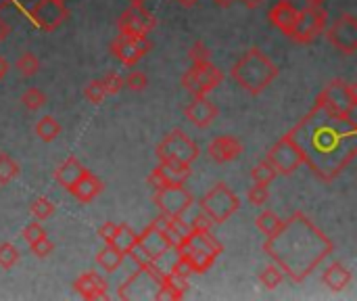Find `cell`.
Listing matches in <instances>:
<instances>
[{
    "label": "cell",
    "instance_id": "30bf717a",
    "mask_svg": "<svg viewBox=\"0 0 357 301\" xmlns=\"http://www.w3.org/2000/svg\"><path fill=\"white\" fill-rule=\"evenodd\" d=\"M153 203L161 210V214L184 216L192 207L195 195L184 184H169V186H161L155 191Z\"/></svg>",
    "mask_w": 357,
    "mask_h": 301
},
{
    "label": "cell",
    "instance_id": "74e56055",
    "mask_svg": "<svg viewBox=\"0 0 357 301\" xmlns=\"http://www.w3.org/2000/svg\"><path fill=\"white\" fill-rule=\"evenodd\" d=\"M84 96H86V101H88V103H92V105H100V103L105 101V96H107L102 82H100V80H92V82H88V84H86V88H84Z\"/></svg>",
    "mask_w": 357,
    "mask_h": 301
},
{
    "label": "cell",
    "instance_id": "7bdbcfd3",
    "mask_svg": "<svg viewBox=\"0 0 357 301\" xmlns=\"http://www.w3.org/2000/svg\"><path fill=\"white\" fill-rule=\"evenodd\" d=\"M100 82H102L107 94H117V92H121V90L126 88V86H123V78H121L119 73H115V71L107 73Z\"/></svg>",
    "mask_w": 357,
    "mask_h": 301
},
{
    "label": "cell",
    "instance_id": "9f6ffc18",
    "mask_svg": "<svg viewBox=\"0 0 357 301\" xmlns=\"http://www.w3.org/2000/svg\"><path fill=\"white\" fill-rule=\"evenodd\" d=\"M130 2V6H144L149 0H128Z\"/></svg>",
    "mask_w": 357,
    "mask_h": 301
},
{
    "label": "cell",
    "instance_id": "8d00e7d4",
    "mask_svg": "<svg viewBox=\"0 0 357 301\" xmlns=\"http://www.w3.org/2000/svg\"><path fill=\"white\" fill-rule=\"evenodd\" d=\"M29 212H31V216L36 218V220H48V218H52L54 216V203L48 199V197H38L33 203H31V207H29Z\"/></svg>",
    "mask_w": 357,
    "mask_h": 301
},
{
    "label": "cell",
    "instance_id": "e575fe53",
    "mask_svg": "<svg viewBox=\"0 0 357 301\" xmlns=\"http://www.w3.org/2000/svg\"><path fill=\"white\" fill-rule=\"evenodd\" d=\"M17 176H19V163L10 155L0 153V186L8 184Z\"/></svg>",
    "mask_w": 357,
    "mask_h": 301
},
{
    "label": "cell",
    "instance_id": "d6a6232c",
    "mask_svg": "<svg viewBox=\"0 0 357 301\" xmlns=\"http://www.w3.org/2000/svg\"><path fill=\"white\" fill-rule=\"evenodd\" d=\"M280 224H282V220L278 218V214H274V212H270V210L261 212V214L255 218V226H257L266 237L274 235V233L280 228Z\"/></svg>",
    "mask_w": 357,
    "mask_h": 301
},
{
    "label": "cell",
    "instance_id": "f907efd6",
    "mask_svg": "<svg viewBox=\"0 0 357 301\" xmlns=\"http://www.w3.org/2000/svg\"><path fill=\"white\" fill-rule=\"evenodd\" d=\"M8 34H10V25H8L6 21H2V19H0V42H2Z\"/></svg>",
    "mask_w": 357,
    "mask_h": 301
},
{
    "label": "cell",
    "instance_id": "f546056e",
    "mask_svg": "<svg viewBox=\"0 0 357 301\" xmlns=\"http://www.w3.org/2000/svg\"><path fill=\"white\" fill-rule=\"evenodd\" d=\"M61 134V124L50 117V115H44L38 124H36V136L42 140V142H52L56 136Z\"/></svg>",
    "mask_w": 357,
    "mask_h": 301
},
{
    "label": "cell",
    "instance_id": "7402d4cb",
    "mask_svg": "<svg viewBox=\"0 0 357 301\" xmlns=\"http://www.w3.org/2000/svg\"><path fill=\"white\" fill-rule=\"evenodd\" d=\"M69 193L79 201V203H90V201H94L100 193H102V180L98 178V176H94L92 172H84L77 180H75V184L69 189Z\"/></svg>",
    "mask_w": 357,
    "mask_h": 301
},
{
    "label": "cell",
    "instance_id": "cb8c5ba5",
    "mask_svg": "<svg viewBox=\"0 0 357 301\" xmlns=\"http://www.w3.org/2000/svg\"><path fill=\"white\" fill-rule=\"evenodd\" d=\"M351 281H354L351 270H349L347 266H343L341 262L328 264V266L324 268V272H322V283H324L331 291H335V293L345 291V289L351 285Z\"/></svg>",
    "mask_w": 357,
    "mask_h": 301
},
{
    "label": "cell",
    "instance_id": "f6af8a7d",
    "mask_svg": "<svg viewBox=\"0 0 357 301\" xmlns=\"http://www.w3.org/2000/svg\"><path fill=\"white\" fill-rule=\"evenodd\" d=\"M169 274L172 277H176V279H184V281H188L190 279V274H195L192 272V268H190V264L184 260V258H180L178 256V260L172 264V268H169Z\"/></svg>",
    "mask_w": 357,
    "mask_h": 301
},
{
    "label": "cell",
    "instance_id": "ac0fdd59",
    "mask_svg": "<svg viewBox=\"0 0 357 301\" xmlns=\"http://www.w3.org/2000/svg\"><path fill=\"white\" fill-rule=\"evenodd\" d=\"M174 249H176V254H178L180 258H184V260L190 264V268H192L195 274H205V272L213 266V262L218 260V258H213L211 254H207L205 249H201V247H197L195 243H190L188 239H182L180 243H176Z\"/></svg>",
    "mask_w": 357,
    "mask_h": 301
},
{
    "label": "cell",
    "instance_id": "e0dca14e",
    "mask_svg": "<svg viewBox=\"0 0 357 301\" xmlns=\"http://www.w3.org/2000/svg\"><path fill=\"white\" fill-rule=\"evenodd\" d=\"M192 170L186 163H176V161H159L155 166V170L149 176V184L157 191L161 186H169V184H186V180L190 178Z\"/></svg>",
    "mask_w": 357,
    "mask_h": 301
},
{
    "label": "cell",
    "instance_id": "ab89813d",
    "mask_svg": "<svg viewBox=\"0 0 357 301\" xmlns=\"http://www.w3.org/2000/svg\"><path fill=\"white\" fill-rule=\"evenodd\" d=\"M247 199H249L251 205L264 207V205L268 203V199H270V191H268L266 184H255V182H253V186L247 191Z\"/></svg>",
    "mask_w": 357,
    "mask_h": 301
},
{
    "label": "cell",
    "instance_id": "1f68e13d",
    "mask_svg": "<svg viewBox=\"0 0 357 301\" xmlns=\"http://www.w3.org/2000/svg\"><path fill=\"white\" fill-rule=\"evenodd\" d=\"M282 281H284V272L272 262L270 266H266L261 272H259V283L264 285V289H268V291H272V289H276V287H280L282 285Z\"/></svg>",
    "mask_w": 357,
    "mask_h": 301
},
{
    "label": "cell",
    "instance_id": "7c38bea8",
    "mask_svg": "<svg viewBox=\"0 0 357 301\" xmlns=\"http://www.w3.org/2000/svg\"><path fill=\"white\" fill-rule=\"evenodd\" d=\"M328 42L343 54L351 57L357 50V19L354 13H341L326 31Z\"/></svg>",
    "mask_w": 357,
    "mask_h": 301
},
{
    "label": "cell",
    "instance_id": "7dc6e473",
    "mask_svg": "<svg viewBox=\"0 0 357 301\" xmlns=\"http://www.w3.org/2000/svg\"><path fill=\"white\" fill-rule=\"evenodd\" d=\"M115 233H117V222H105L100 228H98V237L105 245H111L113 239H115Z\"/></svg>",
    "mask_w": 357,
    "mask_h": 301
},
{
    "label": "cell",
    "instance_id": "ffe728a7",
    "mask_svg": "<svg viewBox=\"0 0 357 301\" xmlns=\"http://www.w3.org/2000/svg\"><path fill=\"white\" fill-rule=\"evenodd\" d=\"M73 289H75V293H77L82 300L94 301L107 300V298H109L107 281H105L98 272H84L82 277L75 279Z\"/></svg>",
    "mask_w": 357,
    "mask_h": 301
},
{
    "label": "cell",
    "instance_id": "816d5d0a",
    "mask_svg": "<svg viewBox=\"0 0 357 301\" xmlns=\"http://www.w3.org/2000/svg\"><path fill=\"white\" fill-rule=\"evenodd\" d=\"M8 69H10L8 61H6V59H4V57L0 54V80H2L4 75H6V71H8Z\"/></svg>",
    "mask_w": 357,
    "mask_h": 301
},
{
    "label": "cell",
    "instance_id": "603a6c76",
    "mask_svg": "<svg viewBox=\"0 0 357 301\" xmlns=\"http://www.w3.org/2000/svg\"><path fill=\"white\" fill-rule=\"evenodd\" d=\"M297 10L295 8H291L289 4H287V0H280V2H276L272 8H270V13H268V19H270V23L274 25V27H278L284 36H291L293 34V29H295V23H297Z\"/></svg>",
    "mask_w": 357,
    "mask_h": 301
},
{
    "label": "cell",
    "instance_id": "83f0119b",
    "mask_svg": "<svg viewBox=\"0 0 357 301\" xmlns=\"http://www.w3.org/2000/svg\"><path fill=\"white\" fill-rule=\"evenodd\" d=\"M126 254H121L115 245H105L98 254H96V264L105 270V272H115L119 270V266L123 264Z\"/></svg>",
    "mask_w": 357,
    "mask_h": 301
},
{
    "label": "cell",
    "instance_id": "60d3db41",
    "mask_svg": "<svg viewBox=\"0 0 357 301\" xmlns=\"http://www.w3.org/2000/svg\"><path fill=\"white\" fill-rule=\"evenodd\" d=\"M123 86L130 88V90H134V92H142V90H146V86H149V78H146L144 71L136 69V71H130V73H128V78L123 80Z\"/></svg>",
    "mask_w": 357,
    "mask_h": 301
},
{
    "label": "cell",
    "instance_id": "681fc988",
    "mask_svg": "<svg viewBox=\"0 0 357 301\" xmlns=\"http://www.w3.org/2000/svg\"><path fill=\"white\" fill-rule=\"evenodd\" d=\"M287 4H289L291 8H295L297 13H303L305 8H310V6H312V2H310V0H287Z\"/></svg>",
    "mask_w": 357,
    "mask_h": 301
},
{
    "label": "cell",
    "instance_id": "680465c9",
    "mask_svg": "<svg viewBox=\"0 0 357 301\" xmlns=\"http://www.w3.org/2000/svg\"><path fill=\"white\" fill-rule=\"evenodd\" d=\"M15 0H0V10L4 8V6H8V4H13Z\"/></svg>",
    "mask_w": 357,
    "mask_h": 301
},
{
    "label": "cell",
    "instance_id": "f35d334b",
    "mask_svg": "<svg viewBox=\"0 0 357 301\" xmlns=\"http://www.w3.org/2000/svg\"><path fill=\"white\" fill-rule=\"evenodd\" d=\"M19 262V251L13 243H0V268L10 270Z\"/></svg>",
    "mask_w": 357,
    "mask_h": 301
},
{
    "label": "cell",
    "instance_id": "4fadbf2b",
    "mask_svg": "<svg viewBox=\"0 0 357 301\" xmlns=\"http://www.w3.org/2000/svg\"><path fill=\"white\" fill-rule=\"evenodd\" d=\"M29 17H31L36 27H40L46 34H52V31H56L69 19V10H67L65 2H59V0H38L31 6Z\"/></svg>",
    "mask_w": 357,
    "mask_h": 301
},
{
    "label": "cell",
    "instance_id": "91938a15",
    "mask_svg": "<svg viewBox=\"0 0 357 301\" xmlns=\"http://www.w3.org/2000/svg\"><path fill=\"white\" fill-rule=\"evenodd\" d=\"M59 2H67V0H59Z\"/></svg>",
    "mask_w": 357,
    "mask_h": 301
},
{
    "label": "cell",
    "instance_id": "6da1fadb",
    "mask_svg": "<svg viewBox=\"0 0 357 301\" xmlns=\"http://www.w3.org/2000/svg\"><path fill=\"white\" fill-rule=\"evenodd\" d=\"M289 134L299 147L303 163L322 182L339 178L356 159L357 124L354 115H339L318 101Z\"/></svg>",
    "mask_w": 357,
    "mask_h": 301
},
{
    "label": "cell",
    "instance_id": "9c48e42d",
    "mask_svg": "<svg viewBox=\"0 0 357 301\" xmlns=\"http://www.w3.org/2000/svg\"><path fill=\"white\" fill-rule=\"evenodd\" d=\"M326 23H328V10L324 6H310L297 15L295 29L289 38H293L297 44H312L324 34Z\"/></svg>",
    "mask_w": 357,
    "mask_h": 301
},
{
    "label": "cell",
    "instance_id": "7a4b0ae2",
    "mask_svg": "<svg viewBox=\"0 0 357 301\" xmlns=\"http://www.w3.org/2000/svg\"><path fill=\"white\" fill-rule=\"evenodd\" d=\"M335 245L307 214L295 212L282 220L280 228L264 243L266 256L289 277L293 283H303L331 254Z\"/></svg>",
    "mask_w": 357,
    "mask_h": 301
},
{
    "label": "cell",
    "instance_id": "52a82bcc",
    "mask_svg": "<svg viewBox=\"0 0 357 301\" xmlns=\"http://www.w3.org/2000/svg\"><path fill=\"white\" fill-rule=\"evenodd\" d=\"M316 101L339 115H356L357 90L351 82L337 78L322 88Z\"/></svg>",
    "mask_w": 357,
    "mask_h": 301
},
{
    "label": "cell",
    "instance_id": "4316f807",
    "mask_svg": "<svg viewBox=\"0 0 357 301\" xmlns=\"http://www.w3.org/2000/svg\"><path fill=\"white\" fill-rule=\"evenodd\" d=\"M186 239H188L190 243H195L197 247L205 249L207 254H211L213 258H218V256L224 251V245L211 235V230H190Z\"/></svg>",
    "mask_w": 357,
    "mask_h": 301
},
{
    "label": "cell",
    "instance_id": "11a10c76",
    "mask_svg": "<svg viewBox=\"0 0 357 301\" xmlns=\"http://www.w3.org/2000/svg\"><path fill=\"white\" fill-rule=\"evenodd\" d=\"M218 6H230V4H234L236 0H213Z\"/></svg>",
    "mask_w": 357,
    "mask_h": 301
},
{
    "label": "cell",
    "instance_id": "b9f144b4",
    "mask_svg": "<svg viewBox=\"0 0 357 301\" xmlns=\"http://www.w3.org/2000/svg\"><path fill=\"white\" fill-rule=\"evenodd\" d=\"M188 59L192 63H205V61H211V50L207 48L205 42L197 40L190 48H188Z\"/></svg>",
    "mask_w": 357,
    "mask_h": 301
},
{
    "label": "cell",
    "instance_id": "d4e9b609",
    "mask_svg": "<svg viewBox=\"0 0 357 301\" xmlns=\"http://www.w3.org/2000/svg\"><path fill=\"white\" fill-rule=\"evenodd\" d=\"M153 222L165 230V235L172 239V243H174V245H176V243H180L182 239H186V237H188V233H190V224H186V222L182 220V216H167V214H159Z\"/></svg>",
    "mask_w": 357,
    "mask_h": 301
},
{
    "label": "cell",
    "instance_id": "d590c367",
    "mask_svg": "<svg viewBox=\"0 0 357 301\" xmlns=\"http://www.w3.org/2000/svg\"><path fill=\"white\" fill-rule=\"evenodd\" d=\"M21 103L27 111H38L40 107L46 105V94L40 90V88H27L23 94H21Z\"/></svg>",
    "mask_w": 357,
    "mask_h": 301
},
{
    "label": "cell",
    "instance_id": "3957f363",
    "mask_svg": "<svg viewBox=\"0 0 357 301\" xmlns=\"http://www.w3.org/2000/svg\"><path fill=\"white\" fill-rule=\"evenodd\" d=\"M278 73H280L278 65L259 48L247 50L232 65V80L253 96L261 94L278 78Z\"/></svg>",
    "mask_w": 357,
    "mask_h": 301
},
{
    "label": "cell",
    "instance_id": "836d02e7",
    "mask_svg": "<svg viewBox=\"0 0 357 301\" xmlns=\"http://www.w3.org/2000/svg\"><path fill=\"white\" fill-rule=\"evenodd\" d=\"M276 170L272 168V163L270 161H259L253 170H251V178H253V182L255 184H266V186H270L274 180H276Z\"/></svg>",
    "mask_w": 357,
    "mask_h": 301
},
{
    "label": "cell",
    "instance_id": "484cf974",
    "mask_svg": "<svg viewBox=\"0 0 357 301\" xmlns=\"http://www.w3.org/2000/svg\"><path fill=\"white\" fill-rule=\"evenodd\" d=\"M84 172H86V168L82 166V161H79L77 157H67V159L54 170V180H56L59 186H63V189L69 191V189L75 184V180H77Z\"/></svg>",
    "mask_w": 357,
    "mask_h": 301
},
{
    "label": "cell",
    "instance_id": "44dd1931",
    "mask_svg": "<svg viewBox=\"0 0 357 301\" xmlns=\"http://www.w3.org/2000/svg\"><path fill=\"white\" fill-rule=\"evenodd\" d=\"M243 151H245L243 142L234 136H215L207 147L209 157L218 163H230L236 157H241Z\"/></svg>",
    "mask_w": 357,
    "mask_h": 301
},
{
    "label": "cell",
    "instance_id": "277c9868",
    "mask_svg": "<svg viewBox=\"0 0 357 301\" xmlns=\"http://www.w3.org/2000/svg\"><path fill=\"white\" fill-rule=\"evenodd\" d=\"M165 279V272L155 264L149 266H138V270L121 283L117 298L119 300H155V293Z\"/></svg>",
    "mask_w": 357,
    "mask_h": 301
},
{
    "label": "cell",
    "instance_id": "ba28073f",
    "mask_svg": "<svg viewBox=\"0 0 357 301\" xmlns=\"http://www.w3.org/2000/svg\"><path fill=\"white\" fill-rule=\"evenodd\" d=\"M224 82V73L211 63H192V67L182 75V86L192 96H207Z\"/></svg>",
    "mask_w": 357,
    "mask_h": 301
},
{
    "label": "cell",
    "instance_id": "8fae6325",
    "mask_svg": "<svg viewBox=\"0 0 357 301\" xmlns=\"http://www.w3.org/2000/svg\"><path fill=\"white\" fill-rule=\"evenodd\" d=\"M266 161L272 163V168L276 170V174L280 176H291L299 166H303V157L299 147L295 145V140L291 138V134H284L270 151Z\"/></svg>",
    "mask_w": 357,
    "mask_h": 301
},
{
    "label": "cell",
    "instance_id": "bcb514c9",
    "mask_svg": "<svg viewBox=\"0 0 357 301\" xmlns=\"http://www.w3.org/2000/svg\"><path fill=\"white\" fill-rule=\"evenodd\" d=\"M42 237H46V230L40 226V222H31L23 228V239L27 245H33L36 241H40Z\"/></svg>",
    "mask_w": 357,
    "mask_h": 301
},
{
    "label": "cell",
    "instance_id": "8992f818",
    "mask_svg": "<svg viewBox=\"0 0 357 301\" xmlns=\"http://www.w3.org/2000/svg\"><path fill=\"white\" fill-rule=\"evenodd\" d=\"M199 207L213 224H224L232 214H236V210L241 207V201L228 184L220 182L207 195L201 197Z\"/></svg>",
    "mask_w": 357,
    "mask_h": 301
},
{
    "label": "cell",
    "instance_id": "ee69618b",
    "mask_svg": "<svg viewBox=\"0 0 357 301\" xmlns=\"http://www.w3.org/2000/svg\"><path fill=\"white\" fill-rule=\"evenodd\" d=\"M31 247V254L36 256V258H40V260H44V258H48L52 251H54V243L48 239V237H42L40 241H36L33 245H29Z\"/></svg>",
    "mask_w": 357,
    "mask_h": 301
},
{
    "label": "cell",
    "instance_id": "6f0895ef",
    "mask_svg": "<svg viewBox=\"0 0 357 301\" xmlns=\"http://www.w3.org/2000/svg\"><path fill=\"white\" fill-rule=\"evenodd\" d=\"M310 2H312V6H324L326 0H310Z\"/></svg>",
    "mask_w": 357,
    "mask_h": 301
},
{
    "label": "cell",
    "instance_id": "db71d44e",
    "mask_svg": "<svg viewBox=\"0 0 357 301\" xmlns=\"http://www.w3.org/2000/svg\"><path fill=\"white\" fill-rule=\"evenodd\" d=\"M176 2H178V4H182V6H186V8H188V6H195V4H197V2H199V0H176Z\"/></svg>",
    "mask_w": 357,
    "mask_h": 301
},
{
    "label": "cell",
    "instance_id": "9a60e30c",
    "mask_svg": "<svg viewBox=\"0 0 357 301\" xmlns=\"http://www.w3.org/2000/svg\"><path fill=\"white\" fill-rule=\"evenodd\" d=\"M117 27L126 36H149L157 27V19L144 6H130L119 15Z\"/></svg>",
    "mask_w": 357,
    "mask_h": 301
},
{
    "label": "cell",
    "instance_id": "5bb4252c",
    "mask_svg": "<svg viewBox=\"0 0 357 301\" xmlns=\"http://www.w3.org/2000/svg\"><path fill=\"white\" fill-rule=\"evenodd\" d=\"M153 48V42L146 36H126L119 34L113 42H111V52L117 61H121L123 65H136L142 57H146V52Z\"/></svg>",
    "mask_w": 357,
    "mask_h": 301
},
{
    "label": "cell",
    "instance_id": "d6986e66",
    "mask_svg": "<svg viewBox=\"0 0 357 301\" xmlns=\"http://www.w3.org/2000/svg\"><path fill=\"white\" fill-rule=\"evenodd\" d=\"M184 115H186V119H190V124H195L197 128H209V126L218 119L220 109H218L211 101H207V96H195V98L188 103V107L184 109Z\"/></svg>",
    "mask_w": 357,
    "mask_h": 301
},
{
    "label": "cell",
    "instance_id": "c3c4849f",
    "mask_svg": "<svg viewBox=\"0 0 357 301\" xmlns=\"http://www.w3.org/2000/svg\"><path fill=\"white\" fill-rule=\"evenodd\" d=\"M211 226H213V222L201 212L199 216H195L192 218V224H190V230H211Z\"/></svg>",
    "mask_w": 357,
    "mask_h": 301
},
{
    "label": "cell",
    "instance_id": "f5cc1de1",
    "mask_svg": "<svg viewBox=\"0 0 357 301\" xmlns=\"http://www.w3.org/2000/svg\"><path fill=\"white\" fill-rule=\"evenodd\" d=\"M247 8H257V6H261L264 4V0H241Z\"/></svg>",
    "mask_w": 357,
    "mask_h": 301
},
{
    "label": "cell",
    "instance_id": "4dcf8cb0",
    "mask_svg": "<svg viewBox=\"0 0 357 301\" xmlns=\"http://www.w3.org/2000/svg\"><path fill=\"white\" fill-rule=\"evenodd\" d=\"M40 59L33 52H23L17 61H15V69L19 71L21 78H31L40 71Z\"/></svg>",
    "mask_w": 357,
    "mask_h": 301
},
{
    "label": "cell",
    "instance_id": "f1b7e54d",
    "mask_svg": "<svg viewBox=\"0 0 357 301\" xmlns=\"http://www.w3.org/2000/svg\"><path fill=\"white\" fill-rule=\"evenodd\" d=\"M136 239H138V235L132 230V226L130 224H117V233H115V239H113V243L111 245H115L121 254H130V249L136 245Z\"/></svg>",
    "mask_w": 357,
    "mask_h": 301
},
{
    "label": "cell",
    "instance_id": "2e32d148",
    "mask_svg": "<svg viewBox=\"0 0 357 301\" xmlns=\"http://www.w3.org/2000/svg\"><path fill=\"white\" fill-rule=\"evenodd\" d=\"M136 245L153 260V262H157V260H161L167 251H172L174 249V243H172V239L165 235V230L161 228V226H157L155 222L153 224H149L140 235H138V239H136Z\"/></svg>",
    "mask_w": 357,
    "mask_h": 301
},
{
    "label": "cell",
    "instance_id": "5b68a950",
    "mask_svg": "<svg viewBox=\"0 0 357 301\" xmlns=\"http://www.w3.org/2000/svg\"><path fill=\"white\" fill-rule=\"evenodd\" d=\"M155 155H157L159 161H176V163L192 166L199 159L201 149L184 130L176 128L157 145Z\"/></svg>",
    "mask_w": 357,
    "mask_h": 301
}]
</instances>
